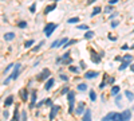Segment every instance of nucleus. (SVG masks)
I'll use <instances>...</instances> for the list:
<instances>
[{
    "mask_svg": "<svg viewBox=\"0 0 134 121\" xmlns=\"http://www.w3.org/2000/svg\"><path fill=\"white\" fill-rule=\"evenodd\" d=\"M54 1H59V0H54Z\"/></svg>",
    "mask_w": 134,
    "mask_h": 121,
    "instance_id": "obj_57",
    "label": "nucleus"
},
{
    "mask_svg": "<svg viewBox=\"0 0 134 121\" xmlns=\"http://www.w3.org/2000/svg\"><path fill=\"white\" fill-rule=\"evenodd\" d=\"M118 24H119V22H117V20H113V22H111V28H115V27L118 26Z\"/></svg>",
    "mask_w": 134,
    "mask_h": 121,
    "instance_id": "obj_38",
    "label": "nucleus"
},
{
    "mask_svg": "<svg viewBox=\"0 0 134 121\" xmlns=\"http://www.w3.org/2000/svg\"><path fill=\"white\" fill-rule=\"evenodd\" d=\"M90 118H91V110L85 109V112H83V118H82V120L83 121H90Z\"/></svg>",
    "mask_w": 134,
    "mask_h": 121,
    "instance_id": "obj_13",
    "label": "nucleus"
},
{
    "mask_svg": "<svg viewBox=\"0 0 134 121\" xmlns=\"http://www.w3.org/2000/svg\"><path fill=\"white\" fill-rule=\"evenodd\" d=\"M91 38H94V31L87 30V32L85 34V39H91Z\"/></svg>",
    "mask_w": 134,
    "mask_h": 121,
    "instance_id": "obj_25",
    "label": "nucleus"
},
{
    "mask_svg": "<svg viewBox=\"0 0 134 121\" xmlns=\"http://www.w3.org/2000/svg\"><path fill=\"white\" fill-rule=\"evenodd\" d=\"M14 120H20V118H19V110H18V109H15V114H14Z\"/></svg>",
    "mask_w": 134,
    "mask_h": 121,
    "instance_id": "obj_36",
    "label": "nucleus"
},
{
    "mask_svg": "<svg viewBox=\"0 0 134 121\" xmlns=\"http://www.w3.org/2000/svg\"><path fill=\"white\" fill-rule=\"evenodd\" d=\"M107 38H109L110 40H117V38H115V36H113V35H109Z\"/></svg>",
    "mask_w": 134,
    "mask_h": 121,
    "instance_id": "obj_49",
    "label": "nucleus"
},
{
    "mask_svg": "<svg viewBox=\"0 0 134 121\" xmlns=\"http://www.w3.org/2000/svg\"><path fill=\"white\" fill-rule=\"evenodd\" d=\"M74 112H75L78 116H82V114H83V112H85V105H83V104H79Z\"/></svg>",
    "mask_w": 134,
    "mask_h": 121,
    "instance_id": "obj_14",
    "label": "nucleus"
},
{
    "mask_svg": "<svg viewBox=\"0 0 134 121\" xmlns=\"http://www.w3.org/2000/svg\"><path fill=\"white\" fill-rule=\"evenodd\" d=\"M118 1H119V0H110L109 3H110V6H113V4H117Z\"/></svg>",
    "mask_w": 134,
    "mask_h": 121,
    "instance_id": "obj_46",
    "label": "nucleus"
},
{
    "mask_svg": "<svg viewBox=\"0 0 134 121\" xmlns=\"http://www.w3.org/2000/svg\"><path fill=\"white\" fill-rule=\"evenodd\" d=\"M94 1H95V0H89V1H87V4L90 6V4H91V3H94Z\"/></svg>",
    "mask_w": 134,
    "mask_h": 121,
    "instance_id": "obj_55",
    "label": "nucleus"
},
{
    "mask_svg": "<svg viewBox=\"0 0 134 121\" xmlns=\"http://www.w3.org/2000/svg\"><path fill=\"white\" fill-rule=\"evenodd\" d=\"M20 95H22V101H27V98H28V92H27V89H23L20 92Z\"/></svg>",
    "mask_w": 134,
    "mask_h": 121,
    "instance_id": "obj_20",
    "label": "nucleus"
},
{
    "mask_svg": "<svg viewBox=\"0 0 134 121\" xmlns=\"http://www.w3.org/2000/svg\"><path fill=\"white\" fill-rule=\"evenodd\" d=\"M67 40H68L67 38H62V39L55 40V42H52V43H51V49H56V47H59V46H63Z\"/></svg>",
    "mask_w": 134,
    "mask_h": 121,
    "instance_id": "obj_7",
    "label": "nucleus"
},
{
    "mask_svg": "<svg viewBox=\"0 0 134 121\" xmlns=\"http://www.w3.org/2000/svg\"><path fill=\"white\" fill-rule=\"evenodd\" d=\"M115 16H117V12H114V14H111V15H110V19H114Z\"/></svg>",
    "mask_w": 134,
    "mask_h": 121,
    "instance_id": "obj_51",
    "label": "nucleus"
},
{
    "mask_svg": "<svg viewBox=\"0 0 134 121\" xmlns=\"http://www.w3.org/2000/svg\"><path fill=\"white\" fill-rule=\"evenodd\" d=\"M35 102H36V90H32L31 92V104H30V108H34L35 106Z\"/></svg>",
    "mask_w": 134,
    "mask_h": 121,
    "instance_id": "obj_12",
    "label": "nucleus"
},
{
    "mask_svg": "<svg viewBox=\"0 0 134 121\" xmlns=\"http://www.w3.org/2000/svg\"><path fill=\"white\" fill-rule=\"evenodd\" d=\"M78 90L79 92H85V90H87V85L86 84H79L78 85Z\"/></svg>",
    "mask_w": 134,
    "mask_h": 121,
    "instance_id": "obj_27",
    "label": "nucleus"
},
{
    "mask_svg": "<svg viewBox=\"0 0 134 121\" xmlns=\"http://www.w3.org/2000/svg\"><path fill=\"white\" fill-rule=\"evenodd\" d=\"M101 11H102V8H101V7H95V8L93 9V12H91V17H94L95 15L101 14Z\"/></svg>",
    "mask_w": 134,
    "mask_h": 121,
    "instance_id": "obj_21",
    "label": "nucleus"
},
{
    "mask_svg": "<svg viewBox=\"0 0 134 121\" xmlns=\"http://www.w3.org/2000/svg\"><path fill=\"white\" fill-rule=\"evenodd\" d=\"M18 26L20 27V28H26V27H27V22H20V23H18Z\"/></svg>",
    "mask_w": 134,
    "mask_h": 121,
    "instance_id": "obj_35",
    "label": "nucleus"
},
{
    "mask_svg": "<svg viewBox=\"0 0 134 121\" xmlns=\"http://www.w3.org/2000/svg\"><path fill=\"white\" fill-rule=\"evenodd\" d=\"M35 9H36V4H32V6L30 7V11H31L32 14H34V12H35Z\"/></svg>",
    "mask_w": 134,
    "mask_h": 121,
    "instance_id": "obj_40",
    "label": "nucleus"
},
{
    "mask_svg": "<svg viewBox=\"0 0 134 121\" xmlns=\"http://www.w3.org/2000/svg\"><path fill=\"white\" fill-rule=\"evenodd\" d=\"M99 75L98 71H94V70H90V71H86L85 73V78H87V79H93V78H97Z\"/></svg>",
    "mask_w": 134,
    "mask_h": 121,
    "instance_id": "obj_10",
    "label": "nucleus"
},
{
    "mask_svg": "<svg viewBox=\"0 0 134 121\" xmlns=\"http://www.w3.org/2000/svg\"><path fill=\"white\" fill-rule=\"evenodd\" d=\"M12 39H15L14 32H7V34H4V40H12Z\"/></svg>",
    "mask_w": 134,
    "mask_h": 121,
    "instance_id": "obj_17",
    "label": "nucleus"
},
{
    "mask_svg": "<svg viewBox=\"0 0 134 121\" xmlns=\"http://www.w3.org/2000/svg\"><path fill=\"white\" fill-rule=\"evenodd\" d=\"M121 98H122L121 95H117V98H115V102H117V105H121V104H119V102H121Z\"/></svg>",
    "mask_w": 134,
    "mask_h": 121,
    "instance_id": "obj_42",
    "label": "nucleus"
},
{
    "mask_svg": "<svg viewBox=\"0 0 134 121\" xmlns=\"http://www.w3.org/2000/svg\"><path fill=\"white\" fill-rule=\"evenodd\" d=\"M125 95H126V98H127L129 101H133V100H134V93L130 92V90H126V92H125Z\"/></svg>",
    "mask_w": 134,
    "mask_h": 121,
    "instance_id": "obj_19",
    "label": "nucleus"
},
{
    "mask_svg": "<svg viewBox=\"0 0 134 121\" xmlns=\"http://www.w3.org/2000/svg\"><path fill=\"white\" fill-rule=\"evenodd\" d=\"M121 118H122V121H127L131 118V110L130 109H125L122 113H121Z\"/></svg>",
    "mask_w": 134,
    "mask_h": 121,
    "instance_id": "obj_9",
    "label": "nucleus"
},
{
    "mask_svg": "<svg viewBox=\"0 0 134 121\" xmlns=\"http://www.w3.org/2000/svg\"><path fill=\"white\" fill-rule=\"evenodd\" d=\"M55 8H56V1H55L54 4H51V6H48V7H47V8L44 9V14H46V15H48L50 12H51V11H54Z\"/></svg>",
    "mask_w": 134,
    "mask_h": 121,
    "instance_id": "obj_16",
    "label": "nucleus"
},
{
    "mask_svg": "<svg viewBox=\"0 0 134 121\" xmlns=\"http://www.w3.org/2000/svg\"><path fill=\"white\" fill-rule=\"evenodd\" d=\"M129 66H130V69H131V71H133V73H134V63H133V65H131V63H130V65H129Z\"/></svg>",
    "mask_w": 134,
    "mask_h": 121,
    "instance_id": "obj_53",
    "label": "nucleus"
},
{
    "mask_svg": "<svg viewBox=\"0 0 134 121\" xmlns=\"http://www.w3.org/2000/svg\"><path fill=\"white\" fill-rule=\"evenodd\" d=\"M90 58H91V60H93L94 63H99L101 62V59H102V57H101V52H97L94 49H91L90 50Z\"/></svg>",
    "mask_w": 134,
    "mask_h": 121,
    "instance_id": "obj_5",
    "label": "nucleus"
},
{
    "mask_svg": "<svg viewBox=\"0 0 134 121\" xmlns=\"http://www.w3.org/2000/svg\"><path fill=\"white\" fill-rule=\"evenodd\" d=\"M50 75H51V71L48 69H43L42 73L38 75V81H46V79H48Z\"/></svg>",
    "mask_w": 134,
    "mask_h": 121,
    "instance_id": "obj_6",
    "label": "nucleus"
},
{
    "mask_svg": "<svg viewBox=\"0 0 134 121\" xmlns=\"http://www.w3.org/2000/svg\"><path fill=\"white\" fill-rule=\"evenodd\" d=\"M68 70L70 71H73V73H79V70H81V67H75V66H68Z\"/></svg>",
    "mask_w": 134,
    "mask_h": 121,
    "instance_id": "obj_30",
    "label": "nucleus"
},
{
    "mask_svg": "<svg viewBox=\"0 0 134 121\" xmlns=\"http://www.w3.org/2000/svg\"><path fill=\"white\" fill-rule=\"evenodd\" d=\"M67 98H68V113H73L74 109H75V108H74V104H75V92L68 90Z\"/></svg>",
    "mask_w": 134,
    "mask_h": 121,
    "instance_id": "obj_2",
    "label": "nucleus"
},
{
    "mask_svg": "<svg viewBox=\"0 0 134 121\" xmlns=\"http://www.w3.org/2000/svg\"><path fill=\"white\" fill-rule=\"evenodd\" d=\"M90 100L93 101V102L97 100V94H95V92H94V90H91V92H90Z\"/></svg>",
    "mask_w": 134,
    "mask_h": 121,
    "instance_id": "obj_31",
    "label": "nucleus"
},
{
    "mask_svg": "<svg viewBox=\"0 0 134 121\" xmlns=\"http://www.w3.org/2000/svg\"><path fill=\"white\" fill-rule=\"evenodd\" d=\"M78 22H79V17L78 16H75V17H70V19H68V20H67V23H78Z\"/></svg>",
    "mask_w": 134,
    "mask_h": 121,
    "instance_id": "obj_29",
    "label": "nucleus"
},
{
    "mask_svg": "<svg viewBox=\"0 0 134 121\" xmlns=\"http://www.w3.org/2000/svg\"><path fill=\"white\" fill-rule=\"evenodd\" d=\"M118 93H119V86L114 85V86L111 87V95H117Z\"/></svg>",
    "mask_w": 134,
    "mask_h": 121,
    "instance_id": "obj_22",
    "label": "nucleus"
},
{
    "mask_svg": "<svg viewBox=\"0 0 134 121\" xmlns=\"http://www.w3.org/2000/svg\"><path fill=\"white\" fill-rule=\"evenodd\" d=\"M103 121H122L121 118V113H117V112H110L103 117Z\"/></svg>",
    "mask_w": 134,
    "mask_h": 121,
    "instance_id": "obj_3",
    "label": "nucleus"
},
{
    "mask_svg": "<svg viewBox=\"0 0 134 121\" xmlns=\"http://www.w3.org/2000/svg\"><path fill=\"white\" fill-rule=\"evenodd\" d=\"M111 9H113V7H111V6H107V7L105 8V12H107V14H109V12H111Z\"/></svg>",
    "mask_w": 134,
    "mask_h": 121,
    "instance_id": "obj_43",
    "label": "nucleus"
},
{
    "mask_svg": "<svg viewBox=\"0 0 134 121\" xmlns=\"http://www.w3.org/2000/svg\"><path fill=\"white\" fill-rule=\"evenodd\" d=\"M122 60H133V55H129V54H126V55H123V58H122Z\"/></svg>",
    "mask_w": 134,
    "mask_h": 121,
    "instance_id": "obj_32",
    "label": "nucleus"
},
{
    "mask_svg": "<svg viewBox=\"0 0 134 121\" xmlns=\"http://www.w3.org/2000/svg\"><path fill=\"white\" fill-rule=\"evenodd\" d=\"M130 63H131L130 60H123L122 63H121V66L118 67V70H119V71H123L126 67H129V65H130Z\"/></svg>",
    "mask_w": 134,
    "mask_h": 121,
    "instance_id": "obj_15",
    "label": "nucleus"
},
{
    "mask_svg": "<svg viewBox=\"0 0 134 121\" xmlns=\"http://www.w3.org/2000/svg\"><path fill=\"white\" fill-rule=\"evenodd\" d=\"M121 49H122V50H127V49H129V46H127V44H123V46L121 47Z\"/></svg>",
    "mask_w": 134,
    "mask_h": 121,
    "instance_id": "obj_50",
    "label": "nucleus"
},
{
    "mask_svg": "<svg viewBox=\"0 0 134 121\" xmlns=\"http://www.w3.org/2000/svg\"><path fill=\"white\" fill-rule=\"evenodd\" d=\"M79 66H81L82 69H85V67H86V65H85V62H81V65H79Z\"/></svg>",
    "mask_w": 134,
    "mask_h": 121,
    "instance_id": "obj_52",
    "label": "nucleus"
},
{
    "mask_svg": "<svg viewBox=\"0 0 134 121\" xmlns=\"http://www.w3.org/2000/svg\"><path fill=\"white\" fill-rule=\"evenodd\" d=\"M66 58H70V52H64V54L62 55V59H66Z\"/></svg>",
    "mask_w": 134,
    "mask_h": 121,
    "instance_id": "obj_41",
    "label": "nucleus"
},
{
    "mask_svg": "<svg viewBox=\"0 0 134 121\" xmlns=\"http://www.w3.org/2000/svg\"><path fill=\"white\" fill-rule=\"evenodd\" d=\"M44 104H46L47 106H52V100H51V98H47V100L44 101Z\"/></svg>",
    "mask_w": 134,
    "mask_h": 121,
    "instance_id": "obj_33",
    "label": "nucleus"
},
{
    "mask_svg": "<svg viewBox=\"0 0 134 121\" xmlns=\"http://www.w3.org/2000/svg\"><path fill=\"white\" fill-rule=\"evenodd\" d=\"M60 63H63V65H71V63H73V59H71V58H66V59H62L60 60Z\"/></svg>",
    "mask_w": 134,
    "mask_h": 121,
    "instance_id": "obj_28",
    "label": "nucleus"
},
{
    "mask_svg": "<svg viewBox=\"0 0 134 121\" xmlns=\"http://www.w3.org/2000/svg\"><path fill=\"white\" fill-rule=\"evenodd\" d=\"M43 44H44V40H42V42H40V43H39L38 44V46H35V47H32V51H39V50H40L42 49V46H43Z\"/></svg>",
    "mask_w": 134,
    "mask_h": 121,
    "instance_id": "obj_26",
    "label": "nucleus"
},
{
    "mask_svg": "<svg viewBox=\"0 0 134 121\" xmlns=\"http://www.w3.org/2000/svg\"><path fill=\"white\" fill-rule=\"evenodd\" d=\"M35 43V40L34 39H31V40H27L26 43H24V49H31L32 47V44Z\"/></svg>",
    "mask_w": 134,
    "mask_h": 121,
    "instance_id": "obj_23",
    "label": "nucleus"
},
{
    "mask_svg": "<svg viewBox=\"0 0 134 121\" xmlns=\"http://www.w3.org/2000/svg\"><path fill=\"white\" fill-rule=\"evenodd\" d=\"M68 90H70V87L64 86V87H63V90H62V94H67V93H68Z\"/></svg>",
    "mask_w": 134,
    "mask_h": 121,
    "instance_id": "obj_39",
    "label": "nucleus"
},
{
    "mask_svg": "<svg viewBox=\"0 0 134 121\" xmlns=\"http://www.w3.org/2000/svg\"><path fill=\"white\" fill-rule=\"evenodd\" d=\"M60 78L63 81H68V77H67V75H64V74H60Z\"/></svg>",
    "mask_w": 134,
    "mask_h": 121,
    "instance_id": "obj_44",
    "label": "nucleus"
},
{
    "mask_svg": "<svg viewBox=\"0 0 134 121\" xmlns=\"http://www.w3.org/2000/svg\"><path fill=\"white\" fill-rule=\"evenodd\" d=\"M107 82H109L110 85H113L114 82H115V78H114V77H110V78H109V77H107Z\"/></svg>",
    "mask_w": 134,
    "mask_h": 121,
    "instance_id": "obj_37",
    "label": "nucleus"
},
{
    "mask_svg": "<svg viewBox=\"0 0 134 121\" xmlns=\"http://www.w3.org/2000/svg\"><path fill=\"white\" fill-rule=\"evenodd\" d=\"M76 28L78 30H89V27L86 24H79V26H76Z\"/></svg>",
    "mask_w": 134,
    "mask_h": 121,
    "instance_id": "obj_34",
    "label": "nucleus"
},
{
    "mask_svg": "<svg viewBox=\"0 0 134 121\" xmlns=\"http://www.w3.org/2000/svg\"><path fill=\"white\" fill-rule=\"evenodd\" d=\"M130 49H133V50H134V44H131V46H130Z\"/></svg>",
    "mask_w": 134,
    "mask_h": 121,
    "instance_id": "obj_56",
    "label": "nucleus"
},
{
    "mask_svg": "<svg viewBox=\"0 0 134 121\" xmlns=\"http://www.w3.org/2000/svg\"><path fill=\"white\" fill-rule=\"evenodd\" d=\"M11 67H14V65H9V66H7V67H6V73L9 71V70H11Z\"/></svg>",
    "mask_w": 134,
    "mask_h": 121,
    "instance_id": "obj_48",
    "label": "nucleus"
},
{
    "mask_svg": "<svg viewBox=\"0 0 134 121\" xmlns=\"http://www.w3.org/2000/svg\"><path fill=\"white\" fill-rule=\"evenodd\" d=\"M54 84H55V79H54V78H48V79H47V82H46V85H44V89L50 90L51 87L54 86Z\"/></svg>",
    "mask_w": 134,
    "mask_h": 121,
    "instance_id": "obj_11",
    "label": "nucleus"
},
{
    "mask_svg": "<svg viewBox=\"0 0 134 121\" xmlns=\"http://www.w3.org/2000/svg\"><path fill=\"white\" fill-rule=\"evenodd\" d=\"M43 104H44V101H40V102H39V104H38V108H40Z\"/></svg>",
    "mask_w": 134,
    "mask_h": 121,
    "instance_id": "obj_54",
    "label": "nucleus"
},
{
    "mask_svg": "<svg viewBox=\"0 0 134 121\" xmlns=\"http://www.w3.org/2000/svg\"><path fill=\"white\" fill-rule=\"evenodd\" d=\"M20 66H22L20 63H16V65H14V71H12V74L9 75V77L7 78L6 81H4V85H8V84H9V81H12V79H16V78L19 77V73H20Z\"/></svg>",
    "mask_w": 134,
    "mask_h": 121,
    "instance_id": "obj_1",
    "label": "nucleus"
},
{
    "mask_svg": "<svg viewBox=\"0 0 134 121\" xmlns=\"http://www.w3.org/2000/svg\"><path fill=\"white\" fill-rule=\"evenodd\" d=\"M3 114H4V117H6V118H8V117H9V113H8V110H4V113H3Z\"/></svg>",
    "mask_w": 134,
    "mask_h": 121,
    "instance_id": "obj_47",
    "label": "nucleus"
},
{
    "mask_svg": "<svg viewBox=\"0 0 134 121\" xmlns=\"http://www.w3.org/2000/svg\"><path fill=\"white\" fill-rule=\"evenodd\" d=\"M59 109H60V106H59V105H52V106H51V113H50V120H54V118L56 117V114H58Z\"/></svg>",
    "mask_w": 134,
    "mask_h": 121,
    "instance_id": "obj_8",
    "label": "nucleus"
},
{
    "mask_svg": "<svg viewBox=\"0 0 134 121\" xmlns=\"http://www.w3.org/2000/svg\"><path fill=\"white\" fill-rule=\"evenodd\" d=\"M75 43H76V40H75V39H71V40H67L66 43H64V44H63V47H64V49H67V47H70V46H71V44H75Z\"/></svg>",
    "mask_w": 134,
    "mask_h": 121,
    "instance_id": "obj_24",
    "label": "nucleus"
},
{
    "mask_svg": "<svg viewBox=\"0 0 134 121\" xmlns=\"http://www.w3.org/2000/svg\"><path fill=\"white\" fill-rule=\"evenodd\" d=\"M56 27H58V24L55 23H48L46 27H44V34H46V36H51L52 35V32L56 30Z\"/></svg>",
    "mask_w": 134,
    "mask_h": 121,
    "instance_id": "obj_4",
    "label": "nucleus"
},
{
    "mask_svg": "<svg viewBox=\"0 0 134 121\" xmlns=\"http://www.w3.org/2000/svg\"><path fill=\"white\" fill-rule=\"evenodd\" d=\"M12 104H14V95H8L6 102H4V105H6V106H9V105H12Z\"/></svg>",
    "mask_w": 134,
    "mask_h": 121,
    "instance_id": "obj_18",
    "label": "nucleus"
},
{
    "mask_svg": "<svg viewBox=\"0 0 134 121\" xmlns=\"http://www.w3.org/2000/svg\"><path fill=\"white\" fill-rule=\"evenodd\" d=\"M26 118H27V113L23 112V113H22V118H20V120H26Z\"/></svg>",
    "mask_w": 134,
    "mask_h": 121,
    "instance_id": "obj_45",
    "label": "nucleus"
}]
</instances>
